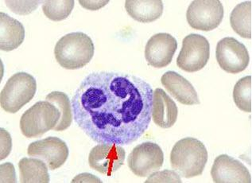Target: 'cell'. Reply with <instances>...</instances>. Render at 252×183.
<instances>
[{"mask_svg": "<svg viewBox=\"0 0 252 183\" xmlns=\"http://www.w3.org/2000/svg\"><path fill=\"white\" fill-rule=\"evenodd\" d=\"M6 6L19 15H28L37 8L39 1H6Z\"/></svg>", "mask_w": 252, "mask_h": 183, "instance_id": "cell-24", "label": "cell"}, {"mask_svg": "<svg viewBox=\"0 0 252 183\" xmlns=\"http://www.w3.org/2000/svg\"><path fill=\"white\" fill-rule=\"evenodd\" d=\"M210 44L206 37L197 34H191L182 41L177 65L187 73L197 72L202 70L209 62Z\"/></svg>", "mask_w": 252, "mask_h": 183, "instance_id": "cell-6", "label": "cell"}, {"mask_svg": "<svg viewBox=\"0 0 252 183\" xmlns=\"http://www.w3.org/2000/svg\"><path fill=\"white\" fill-rule=\"evenodd\" d=\"M178 115L175 102L163 89H155L152 104V118L155 124L161 128H170L175 124Z\"/></svg>", "mask_w": 252, "mask_h": 183, "instance_id": "cell-15", "label": "cell"}, {"mask_svg": "<svg viewBox=\"0 0 252 183\" xmlns=\"http://www.w3.org/2000/svg\"><path fill=\"white\" fill-rule=\"evenodd\" d=\"M72 183H102V182L91 174H81L72 179Z\"/></svg>", "mask_w": 252, "mask_h": 183, "instance_id": "cell-28", "label": "cell"}, {"mask_svg": "<svg viewBox=\"0 0 252 183\" xmlns=\"http://www.w3.org/2000/svg\"><path fill=\"white\" fill-rule=\"evenodd\" d=\"M73 0L64 1H45L42 5V11L50 20L59 22L67 19L74 7Z\"/></svg>", "mask_w": 252, "mask_h": 183, "instance_id": "cell-22", "label": "cell"}, {"mask_svg": "<svg viewBox=\"0 0 252 183\" xmlns=\"http://www.w3.org/2000/svg\"><path fill=\"white\" fill-rule=\"evenodd\" d=\"M211 175L215 183H251L250 172L241 162L227 154L216 158Z\"/></svg>", "mask_w": 252, "mask_h": 183, "instance_id": "cell-13", "label": "cell"}, {"mask_svg": "<svg viewBox=\"0 0 252 183\" xmlns=\"http://www.w3.org/2000/svg\"><path fill=\"white\" fill-rule=\"evenodd\" d=\"M12 147V140L10 134L1 128V160L8 156Z\"/></svg>", "mask_w": 252, "mask_h": 183, "instance_id": "cell-25", "label": "cell"}, {"mask_svg": "<svg viewBox=\"0 0 252 183\" xmlns=\"http://www.w3.org/2000/svg\"><path fill=\"white\" fill-rule=\"evenodd\" d=\"M125 9L137 22L149 23L162 15L163 2L161 0H126Z\"/></svg>", "mask_w": 252, "mask_h": 183, "instance_id": "cell-17", "label": "cell"}, {"mask_svg": "<svg viewBox=\"0 0 252 183\" xmlns=\"http://www.w3.org/2000/svg\"><path fill=\"white\" fill-rule=\"evenodd\" d=\"M177 49L178 41L171 35L156 34L147 41L145 58L154 68H164L171 63Z\"/></svg>", "mask_w": 252, "mask_h": 183, "instance_id": "cell-12", "label": "cell"}, {"mask_svg": "<svg viewBox=\"0 0 252 183\" xmlns=\"http://www.w3.org/2000/svg\"><path fill=\"white\" fill-rule=\"evenodd\" d=\"M95 46L89 35L73 32L61 37L54 48V56L62 68L74 70L83 68L91 62Z\"/></svg>", "mask_w": 252, "mask_h": 183, "instance_id": "cell-3", "label": "cell"}, {"mask_svg": "<svg viewBox=\"0 0 252 183\" xmlns=\"http://www.w3.org/2000/svg\"><path fill=\"white\" fill-rule=\"evenodd\" d=\"M20 183H50V175L48 167L39 158H23L19 161Z\"/></svg>", "mask_w": 252, "mask_h": 183, "instance_id": "cell-18", "label": "cell"}, {"mask_svg": "<svg viewBox=\"0 0 252 183\" xmlns=\"http://www.w3.org/2000/svg\"><path fill=\"white\" fill-rule=\"evenodd\" d=\"M36 91L37 82L32 75L17 73L10 76L1 91V107L6 112L16 113L33 99Z\"/></svg>", "mask_w": 252, "mask_h": 183, "instance_id": "cell-5", "label": "cell"}, {"mask_svg": "<svg viewBox=\"0 0 252 183\" xmlns=\"http://www.w3.org/2000/svg\"><path fill=\"white\" fill-rule=\"evenodd\" d=\"M164 162L163 151L157 144L145 142L133 149L127 163L130 171L138 177H148L158 171Z\"/></svg>", "mask_w": 252, "mask_h": 183, "instance_id": "cell-8", "label": "cell"}, {"mask_svg": "<svg viewBox=\"0 0 252 183\" xmlns=\"http://www.w3.org/2000/svg\"><path fill=\"white\" fill-rule=\"evenodd\" d=\"M161 82L179 103L185 105H196L201 103L194 87L178 73L167 71L161 76Z\"/></svg>", "mask_w": 252, "mask_h": 183, "instance_id": "cell-14", "label": "cell"}, {"mask_svg": "<svg viewBox=\"0 0 252 183\" xmlns=\"http://www.w3.org/2000/svg\"><path fill=\"white\" fill-rule=\"evenodd\" d=\"M46 100L50 103L54 104L60 110L61 119L54 128L56 132H62L70 127L72 121V105L68 96L59 91H54L46 96Z\"/></svg>", "mask_w": 252, "mask_h": 183, "instance_id": "cell-20", "label": "cell"}, {"mask_svg": "<svg viewBox=\"0 0 252 183\" xmlns=\"http://www.w3.org/2000/svg\"><path fill=\"white\" fill-rule=\"evenodd\" d=\"M232 30L240 37L252 38V2L245 1L233 9L230 16Z\"/></svg>", "mask_w": 252, "mask_h": 183, "instance_id": "cell-19", "label": "cell"}, {"mask_svg": "<svg viewBox=\"0 0 252 183\" xmlns=\"http://www.w3.org/2000/svg\"><path fill=\"white\" fill-rule=\"evenodd\" d=\"M223 6L219 0H195L189 6L186 19L192 29L211 31L223 20Z\"/></svg>", "mask_w": 252, "mask_h": 183, "instance_id": "cell-7", "label": "cell"}, {"mask_svg": "<svg viewBox=\"0 0 252 183\" xmlns=\"http://www.w3.org/2000/svg\"><path fill=\"white\" fill-rule=\"evenodd\" d=\"M1 183H16L15 167L11 163L1 164Z\"/></svg>", "mask_w": 252, "mask_h": 183, "instance_id": "cell-26", "label": "cell"}, {"mask_svg": "<svg viewBox=\"0 0 252 183\" xmlns=\"http://www.w3.org/2000/svg\"><path fill=\"white\" fill-rule=\"evenodd\" d=\"M233 100L241 111L252 112V76L238 80L234 87Z\"/></svg>", "mask_w": 252, "mask_h": 183, "instance_id": "cell-21", "label": "cell"}, {"mask_svg": "<svg viewBox=\"0 0 252 183\" xmlns=\"http://www.w3.org/2000/svg\"><path fill=\"white\" fill-rule=\"evenodd\" d=\"M80 4L85 7V8L88 9V10H99V8H101L103 6L108 4L109 1H79Z\"/></svg>", "mask_w": 252, "mask_h": 183, "instance_id": "cell-27", "label": "cell"}, {"mask_svg": "<svg viewBox=\"0 0 252 183\" xmlns=\"http://www.w3.org/2000/svg\"><path fill=\"white\" fill-rule=\"evenodd\" d=\"M61 111L49 101H38L27 109L20 119V129L28 139L37 138L54 129L61 119Z\"/></svg>", "mask_w": 252, "mask_h": 183, "instance_id": "cell-4", "label": "cell"}, {"mask_svg": "<svg viewBox=\"0 0 252 183\" xmlns=\"http://www.w3.org/2000/svg\"><path fill=\"white\" fill-rule=\"evenodd\" d=\"M208 157L205 144L197 139L186 137L174 144L170 153V164L180 176L191 179L202 175Z\"/></svg>", "mask_w": 252, "mask_h": 183, "instance_id": "cell-2", "label": "cell"}, {"mask_svg": "<svg viewBox=\"0 0 252 183\" xmlns=\"http://www.w3.org/2000/svg\"><path fill=\"white\" fill-rule=\"evenodd\" d=\"M182 183L180 175L177 172L170 170H165L163 171H156L150 175V177L145 181V183Z\"/></svg>", "mask_w": 252, "mask_h": 183, "instance_id": "cell-23", "label": "cell"}, {"mask_svg": "<svg viewBox=\"0 0 252 183\" xmlns=\"http://www.w3.org/2000/svg\"><path fill=\"white\" fill-rule=\"evenodd\" d=\"M153 93L151 84L135 75L93 72L72 96L73 118L95 143L129 145L149 128Z\"/></svg>", "mask_w": 252, "mask_h": 183, "instance_id": "cell-1", "label": "cell"}, {"mask_svg": "<svg viewBox=\"0 0 252 183\" xmlns=\"http://www.w3.org/2000/svg\"><path fill=\"white\" fill-rule=\"evenodd\" d=\"M126 151L117 144H99L89 153V166L102 175L111 176L124 165Z\"/></svg>", "mask_w": 252, "mask_h": 183, "instance_id": "cell-11", "label": "cell"}, {"mask_svg": "<svg viewBox=\"0 0 252 183\" xmlns=\"http://www.w3.org/2000/svg\"><path fill=\"white\" fill-rule=\"evenodd\" d=\"M27 154L33 158H39L46 163L50 171H54L66 162L69 150L64 141L58 137L50 136L31 143L27 149Z\"/></svg>", "mask_w": 252, "mask_h": 183, "instance_id": "cell-10", "label": "cell"}, {"mask_svg": "<svg viewBox=\"0 0 252 183\" xmlns=\"http://www.w3.org/2000/svg\"><path fill=\"white\" fill-rule=\"evenodd\" d=\"M216 56L220 67L232 74L246 70L250 62L246 46L234 37H224L219 41Z\"/></svg>", "mask_w": 252, "mask_h": 183, "instance_id": "cell-9", "label": "cell"}, {"mask_svg": "<svg viewBox=\"0 0 252 183\" xmlns=\"http://www.w3.org/2000/svg\"><path fill=\"white\" fill-rule=\"evenodd\" d=\"M23 24L5 13H0V49L10 52L20 46L25 39Z\"/></svg>", "mask_w": 252, "mask_h": 183, "instance_id": "cell-16", "label": "cell"}]
</instances>
